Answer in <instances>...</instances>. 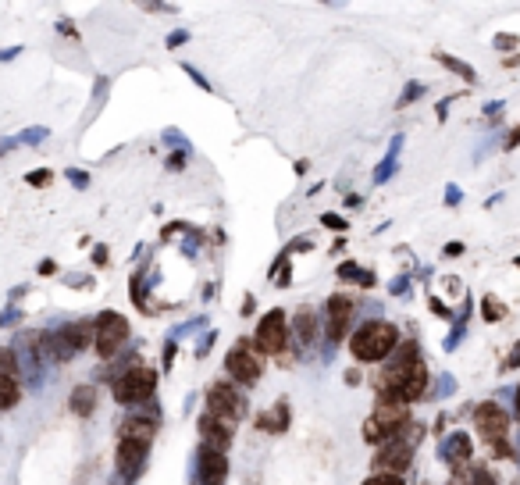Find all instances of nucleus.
Returning <instances> with one entry per match:
<instances>
[{
	"instance_id": "412c9836",
	"label": "nucleus",
	"mask_w": 520,
	"mask_h": 485,
	"mask_svg": "<svg viewBox=\"0 0 520 485\" xmlns=\"http://www.w3.org/2000/svg\"><path fill=\"white\" fill-rule=\"evenodd\" d=\"M18 382L15 379H0V410H8V407H15L18 403Z\"/></svg>"
},
{
	"instance_id": "9d476101",
	"label": "nucleus",
	"mask_w": 520,
	"mask_h": 485,
	"mask_svg": "<svg viewBox=\"0 0 520 485\" xmlns=\"http://www.w3.org/2000/svg\"><path fill=\"white\" fill-rule=\"evenodd\" d=\"M474 424H478V432L488 439V443H506V436H509V417H506V410L499 407V403H481L478 410H474Z\"/></svg>"
},
{
	"instance_id": "a211bd4d",
	"label": "nucleus",
	"mask_w": 520,
	"mask_h": 485,
	"mask_svg": "<svg viewBox=\"0 0 520 485\" xmlns=\"http://www.w3.org/2000/svg\"><path fill=\"white\" fill-rule=\"evenodd\" d=\"M72 410H75L79 417H89V414L96 410V389H93V386H75V393H72Z\"/></svg>"
},
{
	"instance_id": "393cba45",
	"label": "nucleus",
	"mask_w": 520,
	"mask_h": 485,
	"mask_svg": "<svg viewBox=\"0 0 520 485\" xmlns=\"http://www.w3.org/2000/svg\"><path fill=\"white\" fill-rule=\"evenodd\" d=\"M502 314H506V307H502L499 300H492V296H488V300H485V317H488V321H499Z\"/></svg>"
},
{
	"instance_id": "f257e3e1",
	"label": "nucleus",
	"mask_w": 520,
	"mask_h": 485,
	"mask_svg": "<svg viewBox=\"0 0 520 485\" xmlns=\"http://www.w3.org/2000/svg\"><path fill=\"white\" fill-rule=\"evenodd\" d=\"M407 428H410V403L399 400L395 393H381L374 414L367 417L364 439H367V443H388V439L402 436Z\"/></svg>"
},
{
	"instance_id": "f03ea898",
	"label": "nucleus",
	"mask_w": 520,
	"mask_h": 485,
	"mask_svg": "<svg viewBox=\"0 0 520 485\" xmlns=\"http://www.w3.org/2000/svg\"><path fill=\"white\" fill-rule=\"evenodd\" d=\"M378 386H381V393H395L399 400L414 403V400H421L424 389H428V367L421 364L417 353H407L402 360H395L392 367L381 371V382H378Z\"/></svg>"
},
{
	"instance_id": "0eeeda50",
	"label": "nucleus",
	"mask_w": 520,
	"mask_h": 485,
	"mask_svg": "<svg viewBox=\"0 0 520 485\" xmlns=\"http://www.w3.org/2000/svg\"><path fill=\"white\" fill-rule=\"evenodd\" d=\"M207 414H210V417H221V421H228V424H239V421L246 417V400L239 396L236 386L217 382V386L207 389Z\"/></svg>"
},
{
	"instance_id": "20e7f679",
	"label": "nucleus",
	"mask_w": 520,
	"mask_h": 485,
	"mask_svg": "<svg viewBox=\"0 0 520 485\" xmlns=\"http://www.w3.org/2000/svg\"><path fill=\"white\" fill-rule=\"evenodd\" d=\"M129 339V321L122 314H114V310H103L96 317V325H93V346L103 360H110L114 353H118Z\"/></svg>"
},
{
	"instance_id": "aec40b11",
	"label": "nucleus",
	"mask_w": 520,
	"mask_h": 485,
	"mask_svg": "<svg viewBox=\"0 0 520 485\" xmlns=\"http://www.w3.org/2000/svg\"><path fill=\"white\" fill-rule=\"evenodd\" d=\"M471 460V439L467 436H456L452 443H449V464L452 467H464Z\"/></svg>"
},
{
	"instance_id": "cd10ccee",
	"label": "nucleus",
	"mask_w": 520,
	"mask_h": 485,
	"mask_svg": "<svg viewBox=\"0 0 520 485\" xmlns=\"http://www.w3.org/2000/svg\"><path fill=\"white\" fill-rule=\"evenodd\" d=\"M495 43H499V46H516V39H513V36H499Z\"/></svg>"
},
{
	"instance_id": "bb28decb",
	"label": "nucleus",
	"mask_w": 520,
	"mask_h": 485,
	"mask_svg": "<svg viewBox=\"0 0 520 485\" xmlns=\"http://www.w3.org/2000/svg\"><path fill=\"white\" fill-rule=\"evenodd\" d=\"M516 146H520V125H516V129L509 132V139H506V150H516Z\"/></svg>"
},
{
	"instance_id": "7ed1b4c3",
	"label": "nucleus",
	"mask_w": 520,
	"mask_h": 485,
	"mask_svg": "<svg viewBox=\"0 0 520 485\" xmlns=\"http://www.w3.org/2000/svg\"><path fill=\"white\" fill-rule=\"evenodd\" d=\"M395 343H399L395 325H388V321H367V325H360V329L353 332L350 350H353L357 360L378 364V360H385V357L395 350Z\"/></svg>"
},
{
	"instance_id": "4be33fe9",
	"label": "nucleus",
	"mask_w": 520,
	"mask_h": 485,
	"mask_svg": "<svg viewBox=\"0 0 520 485\" xmlns=\"http://www.w3.org/2000/svg\"><path fill=\"white\" fill-rule=\"evenodd\" d=\"M18 374V357L11 346H0V379H15Z\"/></svg>"
},
{
	"instance_id": "4468645a",
	"label": "nucleus",
	"mask_w": 520,
	"mask_h": 485,
	"mask_svg": "<svg viewBox=\"0 0 520 485\" xmlns=\"http://www.w3.org/2000/svg\"><path fill=\"white\" fill-rule=\"evenodd\" d=\"M224 478H228L224 453L221 450H203V457H200V481L203 485H224Z\"/></svg>"
},
{
	"instance_id": "1a4fd4ad",
	"label": "nucleus",
	"mask_w": 520,
	"mask_h": 485,
	"mask_svg": "<svg viewBox=\"0 0 520 485\" xmlns=\"http://www.w3.org/2000/svg\"><path fill=\"white\" fill-rule=\"evenodd\" d=\"M224 367H228V374H232L239 386H253V382L260 379V360L253 357V346H250V343H239V346L228 350Z\"/></svg>"
},
{
	"instance_id": "f3484780",
	"label": "nucleus",
	"mask_w": 520,
	"mask_h": 485,
	"mask_svg": "<svg viewBox=\"0 0 520 485\" xmlns=\"http://www.w3.org/2000/svg\"><path fill=\"white\" fill-rule=\"evenodd\" d=\"M285 424H288V403H274L257 417V428H264V432H285Z\"/></svg>"
},
{
	"instance_id": "ddd939ff",
	"label": "nucleus",
	"mask_w": 520,
	"mask_h": 485,
	"mask_svg": "<svg viewBox=\"0 0 520 485\" xmlns=\"http://www.w3.org/2000/svg\"><path fill=\"white\" fill-rule=\"evenodd\" d=\"M200 436H203V450H221V453H224V446L232 443V424L221 421V417L203 414V421H200Z\"/></svg>"
},
{
	"instance_id": "f8f14e48",
	"label": "nucleus",
	"mask_w": 520,
	"mask_h": 485,
	"mask_svg": "<svg viewBox=\"0 0 520 485\" xmlns=\"http://www.w3.org/2000/svg\"><path fill=\"white\" fill-rule=\"evenodd\" d=\"M93 343V325H86V321H79V325H68V329H61L53 339H50V350H53V357L57 360H68L72 353H79L82 346H89Z\"/></svg>"
},
{
	"instance_id": "6e6552de",
	"label": "nucleus",
	"mask_w": 520,
	"mask_h": 485,
	"mask_svg": "<svg viewBox=\"0 0 520 485\" xmlns=\"http://www.w3.org/2000/svg\"><path fill=\"white\" fill-rule=\"evenodd\" d=\"M257 350L264 357H278L285 346H288V325H285V310H267V317H260L257 325V336H253Z\"/></svg>"
},
{
	"instance_id": "dca6fc26",
	"label": "nucleus",
	"mask_w": 520,
	"mask_h": 485,
	"mask_svg": "<svg viewBox=\"0 0 520 485\" xmlns=\"http://www.w3.org/2000/svg\"><path fill=\"white\" fill-rule=\"evenodd\" d=\"M153 436H157V424H153V421H146V417H129V421L122 424V439H132V443L150 446V443H153Z\"/></svg>"
},
{
	"instance_id": "6ab92c4d",
	"label": "nucleus",
	"mask_w": 520,
	"mask_h": 485,
	"mask_svg": "<svg viewBox=\"0 0 520 485\" xmlns=\"http://www.w3.org/2000/svg\"><path fill=\"white\" fill-rule=\"evenodd\" d=\"M314 336H317V317H314L310 310H300V314H296V343H300V346H310Z\"/></svg>"
},
{
	"instance_id": "423d86ee",
	"label": "nucleus",
	"mask_w": 520,
	"mask_h": 485,
	"mask_svg": "<svg viewBox=\"0 0 520 485\" xmlns=\"http://www.w3.org/2000/svg\"><path fill=\"white\" fill-rule=\"evenodd\" d=\"M153 389H157V374L150 367L136 364V367H129L122 374L118 382H114V400H118V403H143V400L153 396Z\"/></svg>"
},
{
	"instance_id": "39448f33",
	"label": "nucleus",
	"mask_w": 520,
	"mask_h": 485,
	"mask_svg": "<svg viewBox=\"0 0 520 485\" xmlns=\"http://www.w3.org/2000/svg\"><path fill=\"white\" fill-rule=\"evenodd\" d=\"M414 443H417V432L410 436V428H407L402 436L381 443V450H378V457H374V467H378L381 474H402V471L410 467V460H414Z\"/></svg>"
},
{
	"instance_id": "c85d7f7f",
	"label": "nucleus",
	"mask_w": 520,
	"mask_h": 485,
	"mask_svg": "<svg viewBox=\"0 0 520 485\" xmlns=\"http://www.w3.org/2000/svg\"><path fill=\"white\" fill-rule=\"evenodd\" d=\"M516 407H520V393H516Z\"/></svg>"
},
{
	"instance_id": "a878e982",
	"label": "nucleus",
	"mask_w": 520,
	"mask_h": 485,
	"mask_svg": "<svg viewBox=\"0 0 520 485\" xmlns=\"http://www.w3.org/2000/svg\"><path fill=\"white\" fill-rule=\"evenodd\" d=\"M29 182L32 186H46L50 182V172H36V175H29Z\"/></svg>"
},
{
	"instance_id": "b1692460",
	"label": "nucleus",
	"mask_w": 520,
	"mask_h": 485,
	"mask_svg": "<svg viewBox=\"0 0 520 485\" xmlns=\"http://www.w3.org/2000/svg\"><path fill=\"white\" fill-rule=\"evenodd\" d=\"M364 485H402V474H381V471H378V474H371Z\"/></svg>"
},
{
	"instance_id": "5701e85b",
	"label": "nucleus",
	"mask_w": 520,
	"mask_h": 485,
	"mask_svg": "<svg viewBox=\"0 0 520 485\" xmlns=\"http://www.w3.org/2000/svg\"><path fill=\"white\" fill-rule=\"evenodd\" d=\"M438 61H442L445 68H452L456 75H464L467 82H474V79H478V72H474L471 65H464V61H456V58H449V53H438Z\"/></svg>"
},
{
	"instance_id": "2eb2a0df",
	"label": "nucleus",
	"mask_w": 520,
	"mask_h": 485,
	"mask_svg": "<svg viewBox=\"0 0 520 485\" xmlns=\"http://www.w3.org/2000/svg\"><path fill=\"white\" fill-rule=\"evenodd\" d=\"M146 460V446L143 443H132V439H122L118 443V471L122 474H136Z\"/></svg>"
},
{
	"instance_id": "9b49d317",
	"label": "nucleus",
	"mask_w": 520,
	"mask_h": 485,
	"mask_svg": "<svg viewBox=\"0 0 520 485\" xmlns=\"http://www.w3.org/2000/svg\"><path fill=\"white\" fill-rule=\"evenodd\" d=\"M324 321H328V339H335V343L345 339V336H350V329H353V300L335 293L328 300V307H324Z\"/></svg>"
}]
</instances>
